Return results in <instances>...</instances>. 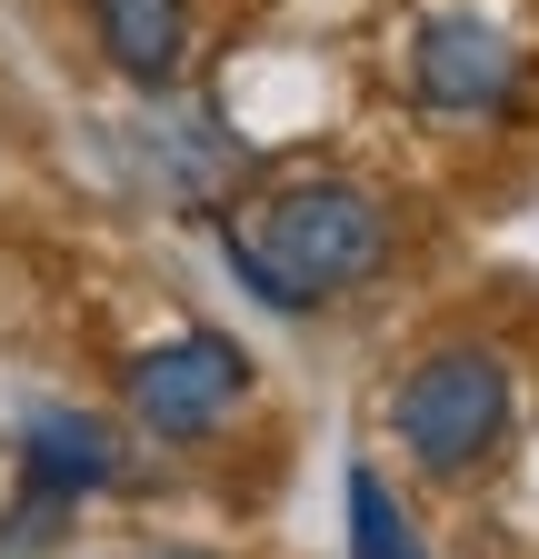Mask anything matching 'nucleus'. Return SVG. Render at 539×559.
I'll return each instance as SVG.
<instances>
[{"instance_id": "f257e3e1", "label": "nucleus", "mask_w": 539, "mask_h": 559, "mask_svg": "<svg viewBox=\"0 0 539 559\" xmlns=\"http://www.w3.org/2000/svg\"><path fill=\"white\" fill-rule=\"evenodd\" d=\"M220 250L270 310H320L390 260V210L360 180H290L220 221Z\"/></svg>"}, {"instance_id": "423d86ee", "label": "nucleus", "mask_w": 539, "mask_h": 559, "mask_svg": "<svg viewBox=\"0 0 539 559\" xmlns=\"http://www.w3.org/2000/svg\"><path fill=\"white\" fill-rule=\"evenodd\" d=\"M100 40L141 91H160L190 50V0H100Z\"/></svg>"}, {"instance_id": "20e7f679", "label": "nucleus", "mask_w": 539, "mask_h": 559, "mask_svg": "<svg viewBox=\"0 0 539 559\" xmlns=\"http://www.w3.org/2000/svg\"><path fill=\"white\" fill-rule=\"evenodd\" d=\"M410 81H420L430 110H500L510 81H519V50H510L490 21L440 11V21H420V40H410Z\"/></svg>"}, {"instance_id": "0eeeda50", "label": "nucleus", "mask_w": 539, "mask_h": 559, "mask_svg": "<svg viewBox=\"0 0 539 559\" xmlns=\"http://www.w3.org/2000/svg\"><path fill=\"white\" fill-rule=\"evenodd\" d=\"M350 559H430V549H420V530L399 520L390 479H380L370 460L350 469Z\"/></svg>"}, {"instance_id": "39448f33", "label": "nucleus", "mask_w": 539, "mask_h": 559, "mask_svg": "<svg viewBox=\"0 0 539 559\" xmlns=\"http://www.w3.org/2000/svg\"><path fill=\"white\" fill-rule=\"evenodd\" d=\"M21 450H31V510H21L31 530H21V539H40V530H50L60 510L81 500V489H100V479L120 469V440L100 430L91 409H40Z\"/></svg>"}, {"instance_id": "f03ea898", "label": "nucleus", "mask_w": 539, "mask_h": 559, "mask_svg": "<svg viewBox=\"0 0 539 559\" xmlns=\"http://www.w3.org/2000/svg\"><path fill=\"white\" fill-rule=\"evenodd\" d=\"M390 430L440 479L480 469L500 450V430H510V370L490 360V349H430V360L390 390Z\"/></svg>"}, {"instance_id": "7ed1b4c3", "label": "nucleus", "mask_w": 539, "mask_h": 559, "mask_svg": "<svg viewBox=\"0 0 539 559\" xmlns=\"http://www.w3.org/2000/svg\"><path fill=\"white\" fill-rule=\"evenodd\" d=\"M240 390H250V360H240L230 330H180V340L130 360V409H141V430H160V440H200Z\"/></svg>"}]
</instances>
